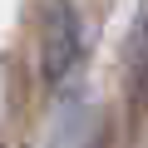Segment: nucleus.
Here are the masks:
<instances>
[{"instance_id": "obj_1", "label": "nucleus", "mask_w": 148, "mask_h": 148, "mask_svg": "<svg viewBox=\"0 0 148 148\" xmlns=\"http://www.w3.org/2000/svg\"><path fill=\"white\" fill-rule=\"evenodd\" d=\"M79 49H84L79 10H74L69 0H45V15H40V74H45L49 89H59L74 74Z\"/></svg>"}, {"instance_id": "obj_2", "label": "nucleus", "mask_w": 148, "mask_h": 148, "mask_svg": "<svg viewBox=\"0 0 148 148\" xmlns=\"http://www.w3.org/2000/svg\"><path fill=\"white\" fill-rule=\"evenodd\" d=\"M128 89H133V104L148 109V0L128 30Z\"/></svg>"}, {"instance_id": "obj_3", "label": "nucleus", "mask_w": 148, "mask_h": 148, "mask_svg": "<svg viewBox=\"0 0 148 148\" xmlns=\"http://www.w3.org/2000/svg\"><path fill=\"white\" fill-rule=\"evenodd\" d=\"M89 148H109V138H104V133H99V138H94V143H89Z\"/></svg>"}]
</instances>
